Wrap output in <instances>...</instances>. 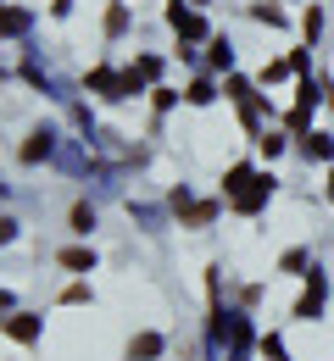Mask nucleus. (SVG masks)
Masks as SVG:
<instances>
[{"label": "nucleus", "mask_w": 334, "mask_h": 361, "mask_svg": "<svg viewBox=\"0 0 334 361\" xmlns=\"http://www.w3.org/2000/svg\"><path fill=\"white\" fill-rule=\"evenodd\" d=\"M167 23H173L179 34H201V17H190V11H179V6L167 11Z\"/></svg>", "instance_id": "obj_3"}, {"label": "nucleus", "mask_w": 334, "mask_h": 361, "mask_svg": "<svg viewBox=\"0 0 334 361\" xmlns=\"http://www.w3.org/2000/svg\"><path fill=\"white\" fill-rule=\"evenodd\" d=\"M17 28H23V17L17 11H0V34H17Z\"/></svg>", "instance_id": "obj_6"}, {"label": "nucleus", "mask_w": 334, "mask_h": 361, "mask_svg": "<svg viewBox=\"0 0 334 361\" xmlns=\"http://www.w3.org/2000/svg\"><path fill=\"white\" fill-rule=\"evenodd\" d=\"M45 150H50V134H34V139H28V145H23V161H40Z\"/></svg>", "instance_id": "obj_4"}, {"label": "nucleus", "mask_w": 334, "mask_h": 361, "mask_svg": "<svg viewBox=\"0 0 334 361\" xmlns=\"http://www.w3.org/2000/svg\"><path fill=\"white\" fill-rule=\"evenodd\" d=\"M150 356H162V339H156V334H140V339L129 345V361H150Z\"/></svg>", "instance_id": "obj_1"}, {"label": "nucleus", "mask_w": 334, "mask_h": 361, "mask_svg": "<svg viewBox=\"0 0 334 361\" xmlns=\"http://www.w3.org/2000/svg\"><path fill=\"white\" fill-rule=\"evenodd\" d=\"M61 267H95V256H90V250H61Z\"/></svg>", "instance_id": "obj_5"}, {"label": "nucleus", "mask_w": 334, "mask_h": 361, "mask_svg": "<svg viewBox=\"0 0 334 361\" xmlns=\"http://www.w3.org/2000/svg\"><path fill=\"white\" fill-rule=\"evenodd\" d=\"M6 334H11V339H34V334H40V322H34V317H11V322H6Z\"/></svg>", "instance_id": "obj_2"}, {"label": "nucleus", "mask_w": 334, "mask_h": 361, "mask_svg": "<svg viewBox=\"0 0 334 361\" xmlns=\"http://www.w3.org/2000/svg\"><path fill=\"white\" fill-rule=\"evenodd\" d=\"M0 239H11V223H6V217H0Z\"/></svg>", "instance_id": "obj_7"}]
</instances>
